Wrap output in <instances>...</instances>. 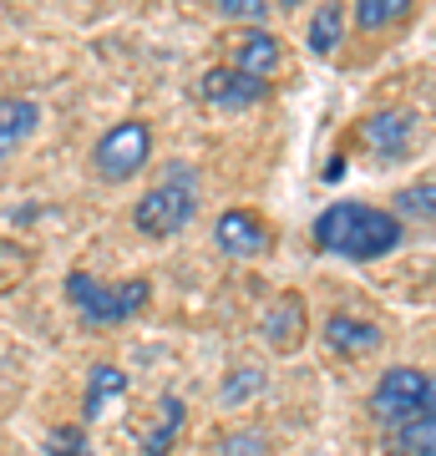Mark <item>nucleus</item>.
I'll list each match as a JSON object with an SVG mask.
<instances>
[{"mask_svg": "<svg viewBox=\"0 0 436 456\" xmlns=\"http://www.w3.org/2000/svg\"><path fill=\"white\" fill-rule=\"evenodd\" d=\"M411 127H416L411 112H375L360 122V142L371 147L375 163H401L411 152Z\"/></svg>", "mask_w": 436, "mask_h": 456, "instance_id": "8", "label": "nucleus"}, {"mask_svg": "<svg viewBox=\"0 0 436 456\" xmlns=\"http://www.w3.org/2000/svg\"><path fill=\"white\" fill-rule=\"evenodd\" d=\"M213 239H218V248H224L228 259H254V254L269 248V228L249 208H224L218 224H213Z\"/></svg>", "mask_w": 436, "mask_h": 456, "instance_id": "7", "label": "nucleus"}, {"mask_svg": "<svg viewBox=\"0 0 436 456\" xmlns=\"http://www.w3.org/2000/svg\"><path fill=\"white\" fill-rule=\"evenodd\" d=\"M218 16H228V20H269V5H264V0H218Z\"/></svg>", "mask_w": 436, "mask_h": 456, "instance_id": "21", "label": "nucleus"}, {"mask_svg": "<svg viewBox=\"0 0 436 456\" xmlns=\"http://www.w3.org/2000/svg\"><path fill=\"white\" fill-rule=\"evenodd\" d=\"M128 391V375L117 370V365H92V375H86V395H81V421H97V416H107V401H117V395Z\"/></svg>", "mask_w": 436, "mask_h": 456, "instance_id": "14", "label": "nucleus"}, {"mask_svg": "<svg viewBox=\"0 0 436 456\" xmlns=\"http://www.w3.org/2000/svg\"><path fill=\"white\" fill-rule=\"evenodd\" d=\"M0 254H5V244H0Z\"/></svg>", "mask_w": 436, "mask_h": 456, "instance_id": "23", "label": "nucleus"}, {"mask_svg": "<svg viewBox=\"0 0 436 456\" xmlns=\"http://www.w3.org/2000/svg\"><path fill=\"white\" fill-rule=\"evenodd\" d=\"M325 340H330V350H340V355H371V350H381V325H371V320H350V314H330L325 320Z\"/></svg>", "mask_w": 436, "mask_h": 456, "instance_id": "10", "label": "nucleus"}, {"mask_svg": "<svg viewBox=\"0 0 436 456\" xmlns=\"http://www.w3.org/2000/svg\"><path fill=\"white\" fill-rule=\"evenodd\" d=\"M41 122V107L31 97H0V158H11Z\"/></svg>", "mask_w": 436, "mask_h": 456, "instance_id": "11", "label": "nucleus"}, {"mask_svg": "<svg viewBox=\"0 0 436 456\" xmlns=\"http://www.w3.org/2000/svg\"><path fill=\"white\" fill-rule=\"evenodd\" d=\"M198 92H203V102L218 107V112H243V107H254V102L269 97V86L254 82V77H243V71H234V66H209L203 82H198Z\"/></svg>", "mask_w": 436, "mask_h": 456, "instance_id": "6", "label": "nucleus"}, {"mask_svg": "<svg viewBox=\"0 0 436 456\" xmlns=\"http://www.w3.org/2000/svg\"><path fill=\"white\" fill-rule=\"evenodd\" d=\"M46 456H92L81 426H51L46 431Z\"/></svg>", "mask_w": 436, "mask_h": 456, "instance_id": "19", "label": "nucleus"}, {"mask_svg": "<svg viewBox=\"0 0 436 456\" xmlns=\"http://www.w3.org/2000/svg\"><path fill=\"white\" fill-rule=\"evenodd\" d=\"M315 244L340 259H386L391 248H401V218L371 203H330L315 218Z\"/></svg>", "mask_w": 436, "mask_h": 456, "instance_id": "1", "label": "nucleus"}, {"mask_svg": "<svg viewBox=\"0 0 436 456\" xmlns=\"http://www.w3.org/2000/svg\"><path fill=\"white\" fill-rule=\"evenodd\" d=\"M254 391H264V370H254V365H243L234 380H224V391H218V401L224 406H239V401H249Z\"/></svg>", "mask_w": 436, "mask_h": 456, "instance_id": "20", "label": "nucleus"}, {"mask_svg": "<svg viewBox=\"0 0 436 456\" xmlns=\"http://www.w3.org/2000/svg\"><path fill=\"white\" fill-rule=\"evenodd\" d=\"M228 66L269 86V77H275L279 66H284V46H279V36H275V31L254 26V31H243L239 41H234V61H228Z\"/></svg>", "mask_w": 436, "mask_h": 456, "instance_id": "9", "label": "nucleus"}, {"mask_svg": "<svg viewBox=\"0 0 436 456\" xmlns=\"http://www.w3.org/2000/svg\"><path fill=\"white\" fill-rule=\"evenodd\" d=\"M300 335H305V305H300L294 294H284V299L269 305V314H264V340L275 345V350H294Z\"/></svg>", "mask_w": 436, "mask_h": 456, "instance_id": "12", "label": "nucleus"}, {"mask_svg": "<svg viewBox=\"0 0 436 456\" xmlns=\"http://www.w3.org/2000/svg\"><path fill=\"white\" fill-rule=\"evenodd\" d=\"M97 173L107 183H128L137 178L147 167V158H152V127L147 122H117V127H107V137L97 142Z\"/></svg>", "mask_w": 436, "mask_h": 456, "instance_id": "5", "label": "nucleus"}, {"mask_svg": "<svg viewBox=\"0 0 436 456\" xmlns=\"http://www.w3.org/2000/svg\"><path fill=\"white\" fill-rule=\"evenodd\" d=\"M436 411V375L416 370V365H391L371 391V416L386 426L416 421Z\"/></svg>", "mask_w": 436, "mask_h": 456, "instance_id": "4", "label": "nucleus"}, {"mask_svg": "<svg viewBox=\"0 0 436 456\" xmlns=\"http://www.w3.org/2000/svg\"><path fill=\"white\" fill-rule=\"evenodd\" d=\"M147 294H152V284L147 279H128V284H97L92 274H81V269H71L66 274V299L81 310V320L92 330H107V325H122V320H132V314L147 305Z\"/></svg>", "mask_w": 436, "mask_h": 456, "instance_id": "3", "label": "nucleus"}, {"mask_svg": "<svg viewBox=\"0 0 436 456\" xmlns=\"http://www.w3.org/2000/svg\"><path fill=\"white\" fill-rule=\"evenodd\" d=\"M411 16V0H360L356 5V26L360 31H386L396 20Z\"/></svg>", "mask_w": 436, "mask_h": 456, "instance_id": "18", "label": "nucleus"}, {"mask_svg": "<svg viewBox=\"0 0 436 456\" xmlns=\"http://www.w3.org/2000/svg\"><path fill=\"white\" fill-rule=\"evenodd\" d=\"M396 218H421V224H436V178L406 183L401 193H396Z\"/></svg>", "mask_w": 436, "mask_h": 456, "instance_id": "17", "label": "nucleus"}, {"mask_svg": "<svg viewBox=\"0 0 436 456\" xmlns=\"http://www.w3.org/2000/svg\"><path fill=\"white\" fill-rule=\"evenodd\" d=\"M198 213V173L188 163H168L158 188H147V198L132 208V224L143 228L147 239H173L193 224Z\"/></svg>", "mask_w": 436, "mask_h": 456, "instance_id": "2", "label": "nucleus"}, {"mask_svg": "<svg viewBox=\"0 0 436 456\" xmlns=\"http://www.w3.org/2000/svg\"><path fill=\"white\" fill-rule=\"evenodd\" d=\"M183 416H188V411H183V395L168 391L158 401V421H152V431L143 436V456H168L173 452V436L183 431Z\"/></svg>", "mask_w": 436, "mask_h": 456, "instance_id": "15", "label": "nucleus"}, {"mask_svg": "<svg viewBox=\"0 0 436 456\" xmlns=\"http://www.w3.org/2000/svg\"><path fill=\"white\" fill-rule=\"evenodd\" d=\"M264 446H269V441L259 436V431H243V436H228L224 441V456H259Z\"/></svg>", "mask_w": 436, "mask_h": 456, "instance_id": "22", "label": "nucleus"}, {"mask_svg": "<svg viewBox=\"0 0 436 456\" xmlns=\"http://www.w3.org/2000/svg\"><path fill=\"white\" fill-rule=\"evenodd\" d=\"M340 31H345V11H340V5H320V11L309 16L305 41H309V51H315V56H335Z\"/></svg>", "mask_w": 436, "mask_h": 456, "instance_id": "16", "label": "nucleus"}, {"mask_svg": "<svg viewBox=\"0 0 436 456\" xmlns=\"http://www.w3.org/2000/svg\"><path fill=\"white\" fill-rule=\"evenodd\" d=\"M386 456H436V411L386 431Z\"/></svg>", "mask_w": 436, "mask_h": 456, "instance_id": "13", "label": "nucleus"}]
</instances>
